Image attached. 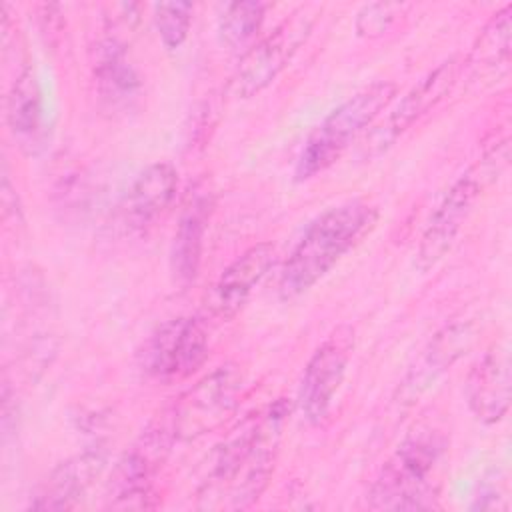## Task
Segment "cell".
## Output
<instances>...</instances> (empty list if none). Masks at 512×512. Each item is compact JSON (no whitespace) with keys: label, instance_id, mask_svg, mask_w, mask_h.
<instances>
[{"label":"cell","instance_id":"cell-1","mask_svg":"<svg viewBox=\"0 0 512 512\" xmlns=\"http://www.w3.org/2000/svg\"><path fill=\"white\" fill-rule=\"evenodd\" d=\"M284 420L286 404L276 402L222 444L198 494L202 506L246 508L258 500L272 476Z\"/></svg>","mask_w":512,"mask_h":512},{"label":"cell","instance_id":"cell-2","mask_svg":"<svg viewBox=\"0 0 512 512\" xmlns=\"http://www.w3.org/2000/svg\"><path fill=\"white\" fill-rule=\"evenodd\" d=\"M378 212L364 200H348L318 214L290 250L278 282L284 300L308 292L376 224Z\"/></svg>","mask_w":512,"mask_h":512},{"label":"cell","instance_id":"cell-3","mask_svg":"<svg viewBox=\"0 0 512 512\" xmlns=\"http://www.w3.org/2000/svg\"><path fill=\"white\" fill-rule=\"evenodd\" d=\"M448 464V440L436 428L404 436L368 490L374 510H432Z\"/></svg>","mask_w":512,"mask_h":512},{"label":"cell","instance_id":"cell-4","mask_svg":"<svg viewBox=\"0 0 512 512\" xmlns=\"http://www.w3.org/2000/svg\"><path fill=\"white\" fill-rule=\"evenodd\" d=\"M510 160V142L494 144L474 166L458 176L444 192L420 236L414 264L420 272L434 268L452 248L480 194L502 174Z\"/></svg>","mask_w":512,"mask_h":512},{"label":"cell","instance_id":"cell-5","mask_svg":"<svg viewBox=\"0 0 512 512\" xmlns=\"http://www.w3.org/2000/svg\"><path fill=\"white\" fill-rule=\"evenodd\" d=\"M394 96L396 84L378 80L336 106L304 142L294 168L296 180H310L330 168L350 142L380 116Z\"/></svg>","mask_w":512,"mask_h":512},{"label":"cell","instance_id":"cell-6","mask_svg":"<svg viewBox=\"0 0 512 512\" xmlns=\"http://www.w3.org/2000/svg\"><path fill=\"white\" fill-rule=\"evenodd\" d=\"M316 16L318 6H300L268 36L248 48L230 78L228 92L234 98H252L270 86L310 36Z\"/></svg>","mask_w":512,"mask_h":512},{"label":"cell","instance_id":"cell-7","mask_svg":"<svg viewBox=\"0 0 512 512\" xmlns=\"http://www.w3.org/2000/svg\"><path fill=\"white\" fill-rule=\"evenodd\" d=\"M244 374L236 364H222L198 380L174 406V438H198L220 426L238 406Z\"/></svg>","mask_w":512,"mask_h":512},{"label":"cell","instance_id":"cell-8","mask_svg":"<svg viewBox=\"0 0 512 512\" xmlns=\"http://www.w3.org/2000/svg\"><path fill=\"white\" fill-rule=\"evenodd\" d=\"M208 358L206 328L188 316L172 318L156 328L142 352V366L148 376L160 382H174L192 376Z\"/></svg>","mask_w":512,"mask_h":512},{"label":"cell","instance_id":"cell-9","mask_svg":"<svg viewBox=\"0 0 512 512\" xmlns=\"http://www.w3.org/2000/svg\"><path fill=\"white\" fill-rule=\"evenodd\" d=\"M460 74V60L448 58L430 70L418 84H414L390 114L366 136L362 146L364 158H374L386 152L404 132H408L422 116H426L438 102H442L454 88Z\"/></svg>","mask_w":512,"mask_h":512},{"label":"cell","instance_id":"cell-10","mask_svg":"<svg viewBox=\"0 0 512 512\" xmlns=\"http://www.w3.org/2000/svg\"><path fill=\"white\" fill-rule=\"evenodd\" d=\"M352 336L348 326H340L310 356L298 388V408L308 424H320L328 416L346 376Z\"/></svg>","mask_w":512,"mask_h":512},{"label":"cell","instance_id":"cell-11","mask_svg":"<svg viewBox=\"0 0 512 512\" xmlns=\"http://www.w3.org/2000/svg\"><path fill=\"white\" fill-rule=\"evenodd\" d=\"M178 184V172L168 162H156L138 172L116 206L122 232L142 234L162 220L176 198Z\"/></svg>","mask_w":512,"mask_h":512},{"label":"cell","instance_id":"cell-12","mask_svg":"<svg viewBox=\"0 0 512 512\" xmlns=\"http://www.w3.org/2000/svg\"><path fill=\"white\" fill-rule=\"evenodd\" d=\"M174 436L172 424L168 428L150 430L142 440L126 452L108 484V506L110 508H146L152 492V478L160 462L164 460V452L168 448V436Z\"/></svg>","mask_w":512,"mask_h":512},{"label":"cell","instance_id":"cell-13","mask_svg":"<svg viewBox=\"0 0 512 512\" xmlns=\"http://www.w3.org/2000/svg\"><path fill=\"white\" fill-rule=\"evenodd\" d=\"M510 384V350L506 342H496L476 360L464 384L468 408L478 422L492 426L506 416Z\"/></svg>","mask_w":512,"mask_h":512},{"label":"cell","instance_id":"cell-14","mask_svg":"<svg viewBox=\"0 0 512 512\" xmlns=\"http://www.w3.org/2000/svg\"><path fill=\"white\" fill-rule=\"evenodd\" d=\"M274 246L260 242L244 250L230 262L212 290V310L220 318L236 316L250 300L254 288L262 282L274 264Z\"/></svg>","mask_w":512,"mask_h":512},{"label":"cell","instance_id":"cell-15","mask_svg":"<svg viewBox=\"0 0 512 512\" xmlns=\"http://www.w3.org/2000/svg\"><path fill=\"white\" fill-rule=\"evenodd\" d=\"M106 454L102 448L84 450L78 456L58 464L38 488L30 502L34 510H70L88 492L94 480L102 474Z\"/></svg>","mask_w":512,"mask_h":512},{"label":"cell","instance_id":"cell-16","mask_svg":"<svg viewBox=\"0 0 512 512\" xmlns=\"http://www.w3.org/2000/svg\"><path fill=\"white\" fill-rule=\"evenodd\" d=\"M94 82L102 106L110 112L128 110L136 102L142 82L124 44L116 38H108L96 48Z\"/></svg>","mask_w":512,"mask_h":512},{"label":"cell","instance_id":"cell-17","mask_svg":"<svg viewBox=\"0 0 512 512\" xmlns=\"http://www.w3.org/2000/svg\"><path fill=\"white\" fill-rule=\"evenodd\" d=\"M210 212H212L210 194L194 192V196L188 198L180 214V220L172 238V246H170V268H172L174 280L182 286L190 284L198 276Z\"/></svg>","mask_w":512,"mask_h":512},{"label":"cell","instance_id":"cell-18","mask_svg":"<svg viewBox=\"0 0 512 512\" xmlns=\"http://www.w3.org/2000/svg\"><path fill=\"white\" fill-rule=\"evenodd\" d=\"M6 122L10 134L26 154H38L44 146V102L36 74L24 68L10 86L6 98Z\"/></svg>","mask_w":512,"mask_h":512},{"label":"cell","instance_id":"cell-19","mask_svg":"<svg viewBox=\"0 0 512 512\" xmlns=\"http://www.w3.org/2000/svg\"><path fill=\"white\" fill-rule=\"evenodd\" d=\"M474 340V330L470 322H452L446 324L426 346L420 360L410 368L402 394L408 400H414L430 384L436 382L440 374L450 370V366L470 348Z\"/></svg>","mask_w":512,"mask_h":512},{"label":"cell","instance_id":"cell-20","mask_svg":"<svg viewBox=\"0 0 512 512\" xmlns=\"http://www.w3.org/2000/svg\"><path fill=\"white\" fill-rule=\"evenodd\" d=\"M510 32H512V4L498 10L476 38L468 56V66L474 76L498 74L506 70L510 60Z\"/></svg>","mask_w":512,"mask_h":512},{"label":"cell","instance_id":"cell-21","mask_svg":"<svg viewBox=\"0 0 512 512\" xmlns=\"http://www.w3.org/2000/svg\"><path fill=\"white\" fill-rule=\"evenodd\" d=\"M266 6L256 0L232 2L218 18V38L228 48L246 46L264 22Z\"/></svg>","mask_w":512,"mask_h":512},{"label":"cell","instance_id":"cell-22","mask_svg":"<svg viewBox=\"0 0 512 512\" xmlns=\"http://www.w3.org/2000/svg\"><path fill=\"white\" fill-rule=\"evenodd\" d=\"M194 6L190 2H160L154 6V22L162 44L176 50L184 44L190 32Z\"/></svg>","mask_w":512,"mask_h":512},{"label":"cell","instance_id":"cell-23","mask_svg":"<svg viewBox=\"0 0 512 512\" xmlns=\"http://www.w3.org/2000/svg\"><path fill=\"white\" fill-rule=\"evenodd\" d=\"M406 10L404 4H398V2H372V4H366L358 10L356 14V20H354V26H356V32L364 38H378L382 34H386L396 18Z\"/></svg>","mask_w":512,"mask_h":512},{"label":"cell","instance_id":"cell-24","mask_svg":"<svg viewBox=\"0 0 512 512\" xmlns=\"http://www.w3.org/2000/svg\"><path fill=\"white\" fill-rule=\"evenodd\" d=\"M472 508L476 510H506L508 504H506V496H502V490L494 484V482H488L480 488L478 496H474V504Z\"/></svg>","mask_w":512,"mask_h":512}]
</instances>
